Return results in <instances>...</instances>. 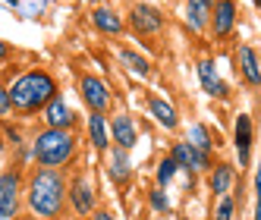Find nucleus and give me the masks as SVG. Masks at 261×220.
<instances>
[{"mask_svg":"<svg viewBox=\"0 0 261 220\" xmlns=\"http://www.w3.org/2000/svg\"><path fill=\"white\" fill-rule=\"evenodd\" d=\"M91 25H95L101 35H123V29H126L123 16H120V13H114V10H107V7L91 10Z\"/></svg>","mask_w":261,"mask_h":220,"instance_id":"nucleus-19","label":"nucleus"},{"mask_svg":"<svg viewBox=\"0 0 261 220\" xmlns=\"http://www.w3.org/2000/svg\"><path fill=\"white\" fill-rule=\"evenodd\" d=\"M148 114L154 117V123L161 126V129H167V132H173L176 126H179V114H176V107L167 101V98H161V95H148Z\"/></svg>","mask_w":261,"mask_h":220,"instance_id":"nucleus-16","label":"nucleus"},{"mask_svg":"<svg viewBox=\"0 0 261 220\" xmlns=\"http://www.w3.org/2000/svg\"><path fill=\"white\" fill-rule=\"evenodd\" d=\"M38 114H41V123L50 126V129H72V126L79 123V117L72 114V107L63 101V95H54Z\"/></svg>","mask_w":261,"mask_h":220,"instance_id":"nucleus-11","label":"nucleus"},{"mask_svg":"<svg viewBox=\"0 0 261 220\" xmlns=\"http://www.w3.org/2000/svg\"><path fill=\"white\" fill-rule=\"evenodd\" d=\"M208 4H214V0H208Z\"/></svg>","mask_w":261,"mask_h":220,"instance_id":"nucleus-30","label":"nucleus"},{"mask_svg":"<svg viewBox=\"0 0 261 220\" xmlns=\"http://www.w3.org/2000/svg\"><path fill=\"white\" fill-rule=\"evenodd\" d=\"M7 57H10V44L0 41V60H7Z\"/></svg>","mask_w":261,"mask_h":220,"instance_id":"nucleus-28","label":"nucleus"},{"mask_svg":"<svg viewBox=\"0 0 261 220\" xmlns=\"http://www.w3.org/2000/svg\"><path fill=\"white\" fill-rule=\"evenodd\" d=\"M236 182V167L233 163H211L208 167V192L217 198V195H227Z\"/></svg>","mask_w":261,"mask_h":220,"instance_id":"nucleus-18","label":"nucleus"},{"mask_svg":"<svg viewBox=\"0 0 261 220\" xmlns=\"http://www.w3.org/2000/svg\"><path fill=\"white\" fill-rule=\"evenodd\" d=\"M129 25H133L136 35H158L167 25V16L154 4H136L129 10Z\"/></svg>","mask_w":261,"mask_h":220,"instance_id":"nucleus-9","label":"nucleus"},{"mask_svg":"<svg viewBox=\"0 0 261 220\" xmlns=\"http://www.w3.org/2000/svg\"><path fill=\"white\" fill-rule=\"evenodd\" d=\"M179 220H189V217H179Z\"/></svg>","mask_w":261,"mask_h":220,"instance_id":"nucleus-29","label":"nucleus"},{"mask_svg":"<svg viewBox=\"0 0 261 220\" xmlns=\"http://www.w3.org/2000/svg\"><path fill=\"white\" fill-rule=\"evenodd\" d=\"M7 95H10V107L16 114L32 117V114H38L54 95H60V85L47 69H29L19 79H13Z\"/></svg>","mask_w":261,"mask_h":220,"instance_id":"nucleus-2","label":"nucleus"},{"mask_svg":"<svg viewBox=\"0 0 261 220\" xmlns=\"http://www.w3.org/2000/svg\"><path fill=\"white\" fill-rule=\"evenodd\" d=\"M236 69H239L242 82H246L252 91L261 85V60H258L255 44H239L236 47Z\"/></svg>","mask_w":261,"mask_h":220,"instance_id":"nucleus-14","label":"nucleus"},{"mask_svg":"<svg viewBox=\"0 0 261 220\" xmlns=\"http://www.w3.org/2000/svg\"><path fill=\"white\" fill-rule=\"evenodd\" d=\"M239 22V7L236 0H214L211 4V16H208V29L217 41H227L230 35L236 32Z\"/></svg>","mask_w":261,"mask_h":220,"instance_id":"nucleus-6","label":"nucleus"},{"mask_svg":"<svg viewBox=\"0 0 261 220\" xmlns=\"http://www.w3.org/2000/svg\"><path fill=\"white\" fill-rule=\"evenodd\" d=\"M233 214H236V201H233V195H230V192H227V195H217L214 220H233Z\"/></svg>","mask_w":261,"mask_h":220,"instance_id":"nucleus-25","label":"nucleus"},{"mask_svg":"<svg viewBox=\"0 0 261 220\" xmlns=\"http://www.w3.org/2000/svg\"><path fill=\"white\" fill-rule=\"evenodd\" d=\"M179 173V167L173 163V157L167 154V157H161L158 160V167H154V186H161V189H167L173 182V176Z\"/></svg>","mask_w":261,"mask_h":220,"instance_id":"nucleus-23","label":"nucleus"},{"mask_svg":"<svg viewBox=\"0 0 261 220\" xmlns=\"http://www.w3.org/2000/svg\"><path fill=\"white\" fill-rule=\"evenodd\" d=\"M107 132H110V142H114L117 148L133 151L139 145V126L129 114H114V120H107Z\"/></svg>","mask_w":261,"mask_h":220,"instance_id":"nucleus-12","label":"nucleus"},{"mask_svg":"<svg viewBox=\"0 0 261 220\" xmlns=\"http://www.w3.org/2000/svg\"><path fill=\"white\" fill-rule=\"evenodd\" d=\"M208 16H211L208 0H186V25H189L192 32L208 29Z\"/></svg>","mask_w":261,"mask_h":220,"instance_id":"nucleus-20","label":"nucleus"},{"mask_svg":"<svg viewBox=\"0 0 261 220\" xmlns=\"http://www.w3.org/2000/svg\"><path fill=\"white\" fill-rule=\"evenodd\" d=\"M88 217H91V220H117V217H114V211H104V208H95Z\"/></svg>","mask_w":261,"mask_h":220,"instance_id":"nucleus-27","label":"nucleus"},{"mask_svg":"<svg viewBox=\"0 0 261 220\" xmlns=\"http://www.w3.org/2000/svg\"><path fill=\"white\" fill-rule=\"evenodd\" d=\"M120 63L129 69V72H136V76H151V63H148V57H142L139 50H133V47H123L120 50Z\"/></svg>","mask_w":261,"mask_h":220,"instance_id":"nucleus-22","label":"nucleus"},{"mask_svg":"<svg viewBox=\"0 0 261 220\" xmlns=\"http://www.w3.org/2000/svg\"><path fill=\"white\" fill-rule=\"evenodd\" d=\"M76 148H79V139L72 129H50V126H44L41 132H35L29 157L38 163V167L63 170L72 163V157H76Z\"/></svg>","mask_w":261,"mask_h":220,"instance_id":"nucleus-3","label":"nucleus"},{"mask_svg":"<svg viewBox=\"0 0 261 220\" xmlns=\"http://www.w3.org/2000/svg\"><path fill=\"white\" fill-rule=\"evenodd\" d=\"M198 82H201V91L208 98H217V101H227V95H230V88H227V82L220 79V72H217V63L211 60V57H204V60H198Z\"/></svg>","mask_w":261,"mask_h":220,"instance_id":"nucleus-13","label":"nucleus"},{"mask_svg":"<svg viewBox=\"0 0 261 220\" xmlns=\"http://www.w3.org/2000/svg\"><path fill=\"white\" fill-rule=\"evenodd\" d=\"M79 95H82L85 107L95 110V114H107L110 104H114V91H110V85L101 76H91V72H85V76L79 79Z\"/></svg>","mask_w":261,"mask_h":220,"instance_id":"nucleus-5","label":"nucleus"},{"mask_svg":"<svg viewBox=\"0 0 261 220\" xmlns=\"http://www.w3.org/2000/svg\"><path fill=\"white\" fill-rule=\"evenodd\" d=\"M66 205H72L76 217H88L98 208V195H95V182L85 173H76L72 179H66Z\"/></svg>","mask_w":261,"mask_h":220,"instance_id":"nucleus-4","label":"nucleus"},{"mask_svg":"<svg viewBox=\"0 0 261 220\" xmlns=\"http://www.w3.org/2000/svg\"><path fill=\"white\" fill-rule=\"evenodd\" d=\"M252 145H255V123L249 114H239L233 123V148L239 157V170H246L252 163Z\"/></svg>","mask_w":261,"mask_h":220,"instance_id":"nucleus-10","label":"nucleus"},{"mask_svg":"<svg viewBox=\"0 0 261 220\" xmlns=\"http://www.w3.org/2000/svg\"><path fill=\"white\" fill-rule=\"evenodd\" d=\"M85 132H88V142L98 154H104L110 148V132H107V114H95L88 110V120H85Z\"/></svg>","mask_w":261,"mask_h":220,"instance_id":"nucleus-17","label":"nucleus"},{"mask_svg":"<svg viewBox=\"0 0 261 220\" xmlns=\"http://www.w3.org/2000/svg\"><path fill=\"white\" fill-rule=\"evenodd\" d=\"M170 157H173V163H176L182 173H208V167H211V151H198L186 139L182 142H173Z\"/></svg>","mask_w":261,"mask_h":220,"instance_id":"nucleus-8","label":"nucleus"},{"mask_svg":"<svg viewBox=\"0 0 261 220\" xmlns=\"http://www.w3.org/2000/svg\"><path fill=\"white\" fill-rule=\"evenodd\" d=\"M186 142L198 151H214L217 148V135L211 132V126H204V123H192L189 132H186Z\"/></svg>","mask_w":261,"mask_h":220,"instance_id":"nucleus-21","label":"nucleus"},{"mask_svg":"<svg viewBox=\"0 0 261 220\" xmlns=\"http://www.w3.org/2000/svg\"><path fill=\"white\" fill-rule=\"evenodd\" d=\"M19 198H22V173L19 170L0 173V220H13L19 214Z\"/></svg>","mask_w":261,"mask_h":220,"instance_id":"nucleus-7","label":"nucleus"},{"mask_svg":"<svg viewBox=\"0 0 261 220\" xmlns=\"http://www.w3.org/2000/svg\"><path fill=\"white\" fill-rule=\"evenodd\" d=\"M107 176L114 186H126L129 179H133V160H129V151L126 148H107Z\"/></svg>","mask_w":261,"mask_h":220,"instance_id":"nucleus-15","label":"nucleus"},{"mask_svg":"<svg viewBox=\"0 0 261 220\" xmlns=\"http://www.w3.org/2000/svg\"><path fill=\"white\" fill-rule=\"evenodd\" d=\"M148 201H151V211L154 214H170V198H167V192L161 189V186H154L151 192H148Z\"/></svg>","mask_w":261,"mask_h":220,"instance_id":"nucleus-24","label":"nucleus"},{"mask_svg":"<svg viewBox=\"0 0 261 220\" xmlns=\"http://www.w3.org/2000/svg\"><path fill=\"white\" fill-rule=\"evenodd\" d=\"M13 114V107H10V95H7V88L0 85V120H7Z\"/></svg>","mask_w":261,"mask_h":220,"instance_id":"nucleus-26","label":"nucleus"},{"mask_svg":"<svg viewBox=\"0 0 261 220\" xmlns=\"http://www.w3.org/2000/svg\"><path fill=\"white\" fill-rule=\"evenodd\" d=\"M25 205L38 220H57L66 208V176L54 167H35L22 186Z\"/></svg>","mask_w":261,"mask_h":220,"instance_id":"nucleus-1","label":"nucleus"}]
</instances>
